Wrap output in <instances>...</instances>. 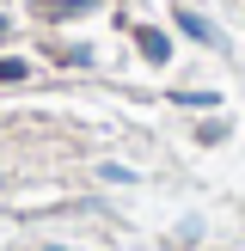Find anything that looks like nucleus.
<instances>
[{
  "instance_id": "nucleus-2",
  "label": "nucleus",
  "mask_w": 245,
  "mask_h": 251,
  "mask_svg": "<svg viewBox=\"0 0 245 251\" xmlns=\"http://www.w3.org/2000/svg\"><path fill=\"white\" fill-rule=\"evenodd\" d=\"M19 74H24L19 61H0V80H19Z\"/></svg>"
},
{
  "instance_id": "nucleus-1",
  "label": "nucleus",
  "mask_w": 245,
  "mask_h": 251,
  "mask_svg": "<svg viewBox=\"0 0 245 251\" xmlns=\"http://www.w3.org/2000/svg\"><path fill=\"white\" fill-rule=\"evenodd\" d=\"M178 25H184V31H190V37H196V43H215V31H208V25H202V19H196V12H178Z\"/></svg>"
}]
</instances>
